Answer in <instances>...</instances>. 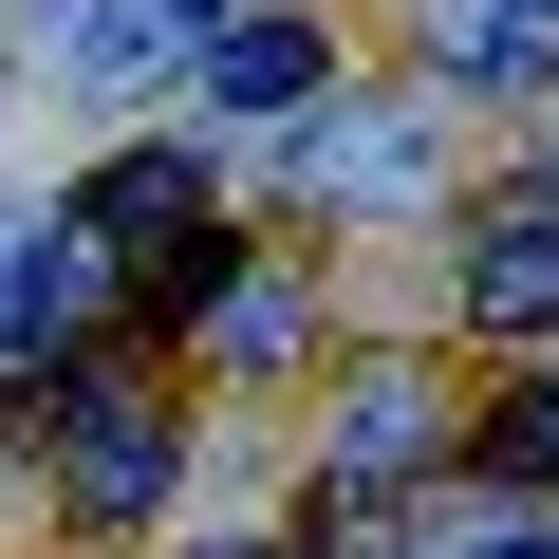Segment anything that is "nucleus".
<instances>
[{"label":"nucleus","mask_w":559,"mask_h":559,"mask_svg":"<svg viewBox=\"0 0 559 559\" xmlns=\"http://www.w3.org/2000/svg\"><path fill=\"white\" fill-rule=\"evenodd\" d=\"M38 373V411H57V485L94 503V522H150L168 503V392L150 373H94V355H20Z\"/></svg>","instance_id":"obj_1"},{"label":"nucleus","mask_w":559,"mask_h":559,"mask_svg":"<svg viewBox=\"0 0 559 559\" xmlns=\"http://www.w3.org/2000/svg\"><path fill=\"white\" fill-rule=\"evenodd\" d=\"M485 559H559V522H485Z\"/></svg>","instance_id":"obj_11"},{"label":"nucleus","mask_w":559,"mask_h":559,"mask_svg":"<svg viewBox=\"0 0 559 559\" xmlns=\"http://www.w3.org/2000/svg\"><path fill=\"white\" fill-rule=\"evenodd\" d=\"M224 20H242V0H94V20L57 38V94H150V75L205 57Z\"/></svg>","instance_id":"obj_3"},{"label":"nucleus","mask_w":559,"mask_h":559,"mask_svg":"<svg viewBox=\"0 0 559 559\" xmlns=\"http://www.w3.org/2000/svg\"><path fill=\"white\" fill-rule=\"evenodd\" d=\"M466 318H485V336H540V318H559V168L466 224Z\"/></svg>","instance_id":"obj_2"},{"label":"nucleus","mask_w":559,"mask_h":559,"mask_svg":"<svg viewBox=\"0 0 559 559\" xmlns=\"http://www.w3.org/2000/svg\"><path fill=\"white\" fill-rule=\"evenodd\" d=\"M522 20H559V0H522Z\"/></svg>","instance_id":"obj_13"},{"label":"nucleus","mask_w":559,"mask_h":559,"mask_svg":"<svg viewBox=\"0 0 559 559\" xmlns=\"http://www.w3.org/2000/svg\"><path fill=\"white\" fill-rule=\"evenodd\" d=\"M75 224H94L112 261H168V242H205L224 205H205V168H187V150H112V168L75 187Z\"/></svg>","instance_id":"obj_4"},{"label":"nucleus","mask_w":559,"mask_h":559,"mask_svg":"<svg viewBox=\"0 0 559 559\" xmlns=\"http://www.w3.org/2000/svg\"><path fill=\"white\" fill-rule=\"evenodd\" d=\"M94 261H112V242H94L75 205H57V224H0V336L38 355L57 318H94Z\"/></svg>","instance_id":"obj_6"},{"label":"nucleus","mask_w":559,"mask_h":559,"mask_svg":"<svg viewBox=\"0 0 559 559\" xmlns=\"http://www.w3.org/2000/svg\"><path fill=\"white\" fill-rule=\"evenodd\" d=\"M205 559H280V540H205Z\"/></svg>","instance_id":"obj_12"},{"label":"nucleus","mask_w":559,"mask_h":559,"mask_svg":"<svg viewBox=\"0 0 559 559\" xmlns=\"http://www.w3.org/2000/svg\"><path fill=\"white\" fill-rule=\"evenodd\" d=\"M299 187H318V205H411V187H429V131H392V112H318V131H299Z\"/></svg>","instance_id":"obj_7"},{"label":"nucleus","mask_w":559,"mask_h":559,"mask_svg":"<svg viewBox=\"0 0 559 559\" xmlns=\"http://www.w3.org/2000/svg\"><path fill=\"white\" fill-rule=\"evenodd\" d=\"M318 75H336V57H318L299 20H224V38H205V94H224V112H299Z\"/></svg>","instance_id":"obj_8"},{"label":"nucleus","mask_w":559,"mask_h":559,"mask_svg":"<svg viewBox=\"0 0 559 559\" xmlns=\"http://www.w3.org/2000/svg\"><path fill=\"white\" fill-rule=\"evenodd\" d=\"M503 466H559V392H522V411H503Z\"/></svg>","instance_id":"obj_10"},{"label":"nucleus","mask_w":559,"mask_h":559,"mask_svg":"<svg viewBox=\"0 0 559 559\" xmlns=\"http://www.w3.org/2000/svg\"><path fill=\"white\" fill-rule=\"evenodd\" d=\"M411 448H429V373H355V411H336V448H318V503H392Z\"/></svg>","instance_id":"obj_5"},{"label":"nucleus","mask_w":559,"mask_h":559,"mask_svg":"<svg viewBox=\"0 0 559 559\" xmlns=\"http://www.w3.org/2000/svg\"><path fill=\"white\" fill-rule=\"evenodd\" d=\"M224 355L280 373V355H299V299H280V280H224Z\"/></svg>","instance_id":"obj_9"}]
</instances>
